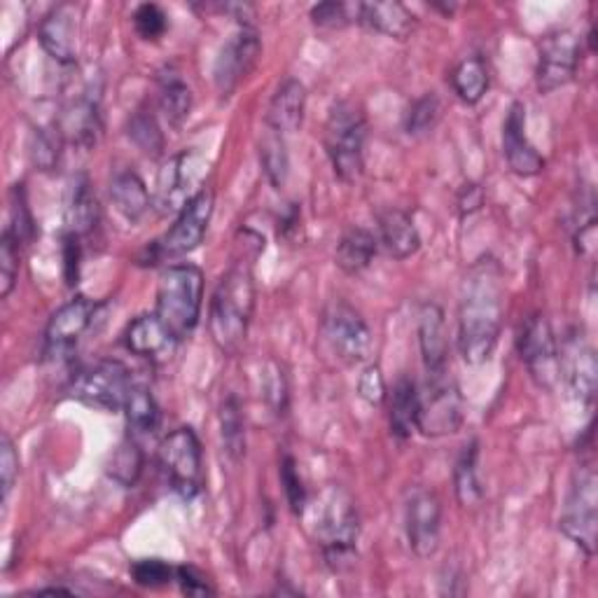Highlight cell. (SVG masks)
<instances>
[{"instance_id": "19", "label": "cell", "mask_w": 598, "mask_h": 598, "mask_svg": "<svg viewBox=\"0 0 598 598\" xmlns=\"http://www.w3.org/2000/svg\"><path fill=\"white\" fill-rule=\"evenodd\" d=\"M94 313L96 305L82 295L71 299V302L63 305L59 311H54L45 330L48 353L59 355L71 351L78 344V339L92 326Z\"/></svg>"}, {"instance_id": "51", "label": "cell", "mask_w": 598, "mask_h": 598, "mask_svg": "<svg viewBox=\"0 0 598 598\" xmlns=\"http://www.w3.org/2000/svg\"><path fill=\"white\" fill-rule=\"evenodd\" d=\"M63 267H66V279L69 286L78 283V274H80V237L75 234H66L63 239Z\"/></svg>"}, {"instance_id": "18", "label": "cell", "mask_w": 598, "mask_h": 598, "mask_svg": "<svg viewBox=\"0 0 598 598\" xmlns=\"http://www.w3.org/2000/svg\"><path fill=\"white\" fill-rule=\"evenodd\" d=\"M503 153L512 174L530 178L545 168V157L526 136V109L524 103H512L503 124Z\"/></svg>"}, {"instance_id": "25", "label": "cell", "mask_w": 598, "mask_h": 598, "mask_svg": "<svg viewBox=\"0 0 598 598\" xmlns=\"http://www.w3.org/2000/svg\"><path fill=\"white\" fill-rule=\"evenodd\" d=\"M124 341H126V349L141 358L166 355V353L174 351V347L178 344V341L171 337V332L164 328L157 313L138 316L134 323L126 328Z\"/></svg>"}, {"instance_id": "5", "label": "cell", "mask_w": 598, "mask_h": 598, "mask_svg": "<svg viewBox=\"0 0 598 598\" xmlns=\"http://www.w3.org/2000/svg\"><path fill=\"white\" fill-rule=\"evenodd\" d=\"M365 113L353 101H339L330 111L326 124V150L339 181L353 183L362 176V168H365Z\"/></svg>"}, {"instance_id": "35", "label": "cell", "mask_w": 598, "mask_h": 598, "mask_svg": "<svg viewBox=\"0 0 598 598\" xmlns=\"http://www.w3.org/2000/svg\"><path fill=\"white\" fill-rule=\"evenodd\" d=\"M220 437L225 454L237 463L246 454V419L237 395H229L220 408Z\"/></svg>"}, {"instance_id": "13", "label": "cell", "mask_w": 598, "mask_h": 598, "mask_svg": "<svg viewBox=\"0 0 598 598\" xmlns=\"http://www.w3.org/2000/svg\"><path fill=\"white\" fill-rule=\"evenodd\" d=\"M580 40L573 31H551L538 45V69L536 82L543 94H551L575 78L580 66Z\"/></svg>"}, {"instance_id": "14", "label": "cell", "mask_w": 598, "mask_h": 598, "mask_svg": "<svg viewBox=\"0 0 598 598\" xmlns=\"http://www.w3.org/2000/svg\"><path fill=\"white\" fill-rule=\"evenodd\" d=\"M204 176V164L202 155L195 153V150H185V153L171 157L164 168L159 171L157 178V192H155V208L162 213V216H168V213H181L183 206L197 195L195 185Z\"/></svg>"}, {"instance_id": "38", "label": "cell", "mask_w": 598, "mask_h": 598, "mask_svg": "<svg viewBox=\"0 0 598 598\" xmlns=\"http://www.w3.org/2000/svg\"><path fill=\"white\" fill-rule=\"evenodd\" d=\"M126 130H130V138L143 150L145 155H162V150H164V134L159 130V124L155 120L153 113H147V111H136L130 120V126H126Z\"/></svg>"}, {"instance_id": "28", "label": "cell", "mask_w": 598, "mask_h": 598, "mask_svg": "<svg viewBox=\"0 0 598 598\" xmlns=\"http://www.w3.org/2000/svg\"><path fill=\"white\" fill-rule=\"evenodd\" d=\"M111 199L115 208L130 223H138L145 213L150 210V192L143 183V178L134 171H120V174L111 183Z\"/></svg>"}, {"instance_id": "6", "label": "cell", "mask_w": 598, "mask_h": 598, "mask_svg": "<svg viewBox=\"0 0 598 598\" xmlns=\"http://www.w3.org/2000/svg\"><path fill=\"white\" fill-rule=\"evenodd\" d=\"M598 480L591 465H580L573 477L568 498L561 512L559 526L587 557L596 554V524H598Z\"/></svg>"}, {"instance_id": "15", "label": "cell", "mask_w": 598, "mask_h": 598, "mask_svg": "<svg viewBox=\"0 0 598 598\" xmlns=\"http://www.w3.org/2000/svg\"><path fill=\"white\" fill-rule=\"evenodd\" d=\"M262 52V42L255 33L252 27H241L237 33L229 35L223 45L213 78H216V87L223 96H231V92L239 87L241 80L255 69Z\"/></svg>"}, {"instance_id": "44", "label": "cell", "mask_w": 598, "mask_h": 598, "mask_svg": "<svg viewBox=\"0 0 598 598\" xmlns=\"http://www.w3.org/2000/svg\"><path fill=\"white\" fill-rule=\"evenodd\" d=\"M358 21V6L347 3H320L311 8V21L320 29H344L351 21Z\"/></svg>"}, {"instance_id": "50", "label": "cell", "mask_w": 598, "mask_h": 598, "mask_svg": "<svg viewBox=\"0 0 598 598\" xmlns=\"http://www.w3.org/2000/svg\"><path fill=\"white\" fill-rule=\"evenodd\" d=\"M176 582L185 596H210L216 594V589L210 587V582L204 578V575L192 568V566H178L176 568Z\"/></svg>"}, {"instance_id": "42", "label": "cell", "mask_w": 598, "mask_h": 598, "mask_svg": "<svg viewBox=\"0 0 598 598\" xmlns=\"http://www.w3.org/2000/svg\"><path fill=\"white\" fill-rule=\"evenodd\" d=\"M19 248L21 244L6 229L0 237V297H10L19 276Z\"/></svg>"}, {"instance_id": "10", "label": "cell", "mask_w": 598, "mask_h": 598, "mask_svg": "<svg viewBox=\"0 0 598 598\" xmlns=\"http://www.w3.org/2000/svg\"><path fill=\"white\" fill-rule=\"evenodd\" d=\"M134 386V379L122 362L117 360H101L94 368L84 370L75 377L71 395L87 408L101 412H120L124 410L126 395Z\"/></svg>"}, {"instance_id": "12", "label": "cell", "mask_w": 598, "mask_h": 598, "mask_svg": "<svg viewBox=\"0 0 598 598\" xmlns=\"http://www.w3.org/2000/svg\"><path fill=\"white\" fill-rule=\"evenodd\" d=\"M519 355L538 386L551 391L561 377L559 347L549 320L540 313L530 316L519 332Z\"/></svg>"}, {"instance_id": "4", "label": "cell", "mask_w": 598, "mask_h": 598, "mask_svg": "<svg viewBox=\"0 0 598 598\" xmlns=\"http://www.w3.org/2000/svg\"><path fill=\"white\" fill-rule=\"evenodd\" d=\"M204 305V274L195 265H171L157 286V318L176 341L197 330Z\"/></svg>"}, {"instance_id": "29", "label": "cell", "mask_w": 598, "mask_h": 598, "mask_svg": "<svg viewBox=\"0 0 598 598\" xmlns=\"http://www.w3.org/2000/svg\"><path fill=\"white\" fill-rule=\"evenodd\" d=\"M419 423V389L412 379H400L391 395V433L410 440Z\"/></svg>"}, {"instance_id": "39", "label": "cell", "mask_w": 598, "mask_h": 598, "mask_svg": "<svg viewBox=\"0 0 598 598\" xmlns=\"http://www.w3.org/2000/svg\"><path fill=\"white\" fill-rule=\"evenodd\" d=\"M437 120H440V99L433 92L423 94L410 105L408 117H404V130H408L410 136H425L435 130Z\"/></svg>"}, {"instance_id": "2", "label": "cell", "mask_w": 598, "mask_h": 598, "mask_svg": "<svg viewBox=\"0 0 598 598\" xmlns=\"http://www.w3.org/2000/svg\"><path fill=\"white\" fill-rule=\"evenodd\" d=\"M255 309V279L252 265L239 260L223 276L210 302V337L225 353H237L248 334Z\"/></svg>"}, {"instance_id": "53", "label": "cell", "mask_w": 598, "mask_h": 598, "mask_svg": "<svg viewBox=\"0 0 598 598\" xmlns=\"http://www.w3.org/2000/svg\"><path fill=\"white\" fill-rule=\"evenodd\" d=\"M38 594H73V591L66 587H48V589H40Z\"/></svg>"}, {"instance_id": "16", "label": "cell", "mask_w": 598, "mask_h": 598, "mask_svg": "<svg viewBox=\"0 0 598 598\" xmlns=\"http://www.w3.org/2000/svg\"><path fill=\"white\" fill-rule=\"evenodd\" d=\"M442 503L429 488H416L408 503V540L412 551L429 559L440 547Z\"/></svg>"}, {"instance_id": "17", "label": "cell", "mask_w": 598, "mask_h": 598, "mask_svg": "<svg viewBox=\"0 0 598 598\" xmlns=\"http://www.w3.org/2000/svg\"><path fill=\"white\" fill-rule=\"evenodd\" d=\"M78 27L80 8L75 3H61L52 8L40 21L38 40L54 61L71 66L78 61Z\"/></svg>"}, {"instance_id": "49", "label": "cell", "mask_w": 598, "mask_h": 598, "mask_svg": "<svg viewBox=\"0 0 598 598\" xmlns=\"http://www.w3.org/2000/svg\"><path fill=\"white\" fill-rule=\"evenodd\" d=\"M0 477H3V503H8L14 482L19 477V456L8 435H3V440H0Z\"/></svg>"}, {"instance_id": "52", "label": "cell", "mask_w": 598, "mask_h": 598, "mask_svg": "<svg viewBox=\"0 0 598 598\" xmlns=\"http://www.w3.org/2000/svg\"><path fill=\"white\" fill-rule=\"evenodd\" d=\"M458 206H461V213H473V210H477L482 206V189H480V185H465L463 192H461Z\"/></svg>"}, {"instance_id": "34", "label": "cell", "mask_w": 598, "mask_h": 598, "mask_svg": "<svg viewBox=\"0 0 598 598\" xmlns=\"http://www.w3.org/2000/svg\"><path fill=\"white\" fill-rule=\"evenodd\" d=\"M99 223V202L87 178H80L73 185L71 206H69V231L75 237H87Z\"/></svg>"}, {"instance_id": "27", "label": "cell", "mask_w": 598, "mask_h": 598, "mask_svg": "<svg viewBox=\"0 0 598 598\" xmlns=\"http://www.w3.org/2000/svg\"><path fill=\"white\" fill-rule=\"evenodd\" d=\"M377 246H379V241L370 229L351 227L337 246V255H334L337 267L349 276L365 271L374 260Z\"/></svg>"}, {"instance_id": "37", "label": "cell", "mask_w": 598, "mask_h": 598, "mask_svg": "<svg viewBox=\"0 0 598 598\" xmlns=\"http://www.w3.org/2000/svg\"><path fill=\"white\" fill-rule=\"evenodd\" d=\"M143 470V452L136 442V437L124 440L109 463V475L122 484V486H134L141 477Z\"/></svg>"}, {"instance_id": "22", "label": "cell", "mask_w": 598, "mask_h": 598, "mask_svg": "<svg viewBox=\"0 0 598 598\" xmlns=\"http://www.w3.org/2000/svg\"><path fill=\"white\" fill-rule=\"evenodd\" d=\"M307 111V90L305 84L288 78L279 84L267 109V126L279 134H295L305 122Z\"/></svg>"}, {"instance_id": "23", "label": "cell", "mask_w": 598, "mask_h": 598, "mask_svg": "<svg viewBox=\"0 0 598 598\" xmlns=\"http://www.w3.org/2000/svg\"><path fill=\"white\" fill-rule=\"evenodd\" d=\"M379 241L393 260H408L421 248V234L410 213L386 208L379 213Z\"/></svg>"}, {"instance_id": "21", "label": "cell", "mask_w": 598, "mask_h": 598, "mask_svg": "<svg viewBox=\"0 0 598 598\" xmlns=\"http://www.w3.org/2000/svg\"><path fill=\"white\" fill-rule=\"evenodd\" d=\"M419 344L425 374L448 372V337L444 313L437 305H423L419 313Z\"/></svg>"}, {"instance_id": "26", "label": "cell", "mask_w": 598, "mask_h": 598, "mask_svg": "<svg viewBox=\"0 0 598 598\" xmlns=\"http://www.w3.org/2000/svg\"><path fill=\"white\" fill-rule=\"evenodd\" d=\"M59 134L80 145V147H92L99 138L101 132V115H99V103L90 96L80 99L78 103H73L71 109L63 113L61 124L56 126Z\"/></svg>"}, {"instance_id": "24", "label": "cell", "mask_w": 598, "mask_h": 598, "mask_svg": "<svg viewBox=\"0 0 598 598\" xmlns=\"http://www.w3.org/2000/svg\"><path fill=\"white\" fill-rule=\"evenodd\" d=\"M358 21L393 40H408L416 27V17L402 3H358Z\"/></svg>"}, {"instance_id": "36", "label": "cell", "mask_w": 598, "mask_h": 598, "mask_svg": "<svg viewBox=\"0 0 598 598\" xmlns=\"http://www.w3.org/2000/svg\"><path fill=\"white\" fill-rule=\"evenodd\" d=\"M260 162L271 187L281 189L290 174V155H288V145H286L283 134L269 130V126L260 143Z\"/></svg>"}, {"instance_id": "11", "label": "cell", "mask_w": 598, "mask_h": 598, "mask_svg": "<svg viewBox=\"0 0 598 598\" xmlns=\"http://www.w3.org/2000/svg\"><path fill=\"white\" fill-rule=\"evenodd\" d=\"M323 332L330 349L349 365L362 362L370 355L372 334L360 316L344 299H332L323 311Z\"/></svg>"}, {"instance_id": "32", "label": "cell", "mask_w": 598, "mask_h": 598, "mask_svg": "<svg viewBox=\"0 0 598 598\" xmlns=\"http://www.w3.org/2000/svg\"><path fill=\"white\" fill-rule=\"evenodd\" d=\"M159 109L174 126H181L189 117L192 90L176 71H164L159 75Z\"/></svg>"}, {"instance_id": "30", "label": "cell", "mask_w": 598, "mask_h": 598, "mask_svg": "<svg viewBox=\"0 0 598 598\" xmlns=\"http://www.w3.org/2000/svg\"><path fill=\"white\" fill-rule=\"evenodd\" d=\"M124 414H126V425L134 437H150L155 435L159 429V408L145 386L134 383L130 395L124 402Z\"/></svg>"}, {"instance_id": "33", "label": "cell", "mask_w": 598, "mask_h": 598, "mask_svg": "<svg viewBox=\"0 0 598 598\" xmlns=\"http://www.w3.org/2000/svg\"><path fill=\"white\" fill-rule=\"evenodd\" d=\"M452 87L463 103L475 105L488 90V69L482 56L463 59L452 73Z\"/></svg>"}, {"instance_id": "45", "label": "cell", "mask_w": 598, "mask_h": 598, "mask_svg": "<svg viewBox=\"0 0 598 598\" xmlns=\"http://www.w3.org/2000/svg\"><path fill=\"white\" fill-rule=\"evenodd\" d=\"M281 482L286 488V498H288L290 509L295 512V515H302V512L307 509L309 498H307L302 475H299L297 463L292 456H283V461H281Z\"/></svg>"}, {"instance_id": "41", "label": "cell", "mask_w": 598, "mask_h": 598, "mask_svg": "<svg viewBox=\"0 0 598 598\" xmlns=\"http://www.w3.org/2000/svg\"><path fill=\"white\" fill-rule=\"evenodd\" d=\"M12 237L24 246L33 239V216L29 210V204H27V192H24V185H14L12 195H10V225L6 227Z\"/></svg>"}, {"instance_id": "7", "label": "cell", "mask_w": 598, "mask_h": 598, "mask_svg": "<svg viewBox=\"0 0 598 598\" xmlns=\"http://www.w3.org/2000/svg\"><path fill=\"white\" fill-rule=\"evenodd\" d=\"M159 465L171 488L185 501L199 496L204 486L202 444L192 429H176L159 444Z\"/></svg>"}, {"instance_id": "20", "label": "cell", "mask_w": 598, "mask_h": 598, "mask_svg": "<svg viewBox=\"0 0 598 598\" xmlns=\"http://www.w3.org/2000/svg\"><path fill=\"white\" fill-rule=\"evenodd\" d=\"M559 365L561 374L568 381L570 393L589 408L596 398V381H598L594 349L587 347L582 339H568L564 349L559 351Z\"/></svg>"}, {"instance_id": "8", "label": "cell", "mask_w": 598, "mask_h": 598, "mask_svg": "<svg viewBox=\"0 0 598 598\" xmlns=\"http://www.w3.org/2000/svg\"><path fill=\"white\" fill-rule=\"evenodd\" d=\"M463 423V395L452 374H431L419 393L416 431L429 437L454 435Z\"/></svg>"}, {"instance_id": "48", "label": "cell", "mask_w": 598, "mask_h": 598, "mask_svg": "<svg viewBox=\"0 0 598 598\" xmlns=\"http://www.w3.org/2000/svg\"><path fill=\"white\" fill-rule=\"evenodd\" d=\"M358 393L362 400L374 404V408H379V404L386 400V395H389L386 379H383L379 365H368L365 370H362V374L358 379Z\"/></svg>"}, {"instance_id": "43", "label": "cell", "mask_w": 598, "mask_h": 598, "mask_svg": "<svg viewBox=\"0 0 598 598\" xmlns=\"http://www.w3.org/2000/svg\"><path fill=\"white\" fill-rule=\"evenodd\" d=\"M132 578L138 587L159 589L176 580V568L162 559H141L132 566Z\"/></svg>"}, {"instance_id": "47", "label": "cell", "mask_w": 598, "mask_h": 598, "mask_svg": "<svg viewBox=\"0 0 598 598\" xmlns=\"http://www.w3.org/2000/svg\"><path fill=\"white\" fill-rule=\"evenodd\" d=\"M63 136L59 134V130L52 134V132H45L40 130L35 132L33 136V162L35 166H40L42 171H50L59 164V145H61Z\"/></svg>"}, {"instance_id": "31", "label": "cell", "mask_w": 598, "mask_h": 598, "mask_svg": "<svg viewBox=\"0 0 598 598\" xmlns=\"http://www.w3.org/2000/svg\"><path fill=\"white\" fill-rule=\"evenodd\" d=\"M477 456H480V444L477 440H473L463 446V452L454 467V488H456V498L463 507H477L484 498V488L477 473Z\"/></svg>"}, {"instance_id": "3", "label": "cell", "mask_w": 598, "mask_h": 598, "mask_svg": "<svg viewBox=\"0 0 598 598\" xmlns=\"http://www.w3.org/2000/svg\"><path fill=\"white\" fill-rule=\"evenodd\" d=\"M360 515L355 501L341 486H330L316 503V538L332 570H344L355 561Z\"/></svg>"}, {"instance_id": "40", "label": "cell", "mask_w": 598, "mask_h": 598, "mask_svg": "<svg viewBox=\"0 0 598 598\" xmlns=\"http://www.w3.org/2000/svg\"><path fill=\"white\" fill-rule=\"evenodd\" d=\"M262 395L276 416H283L288 412V402H290L288 379L279 362H274V360L267 362V368L262 372Z\"/></svg>"}, {"instance_id": "1", "label": "cell", "mask_w": 598, "mask_h": 598, "mask_svg": "<svg viewBox=\"0 0 598 598\" xmlns=\"http://www.w3.org/2000/svg\"><path fill=\"white\" fill-rule=\"evenodd\" d=\"M503 326L501 267L484 258L467 271L458 309V349L467 365H482L494 353Z\"/></svg>"}, {"instance_id": "9", "label": "cell", "mask_w": 598, "mask_h": 598, "mask_svg": "<svg viewBox=\"0 0 598 598\" xmlns=\"http://www.w3.org/2000/svg\"><path fill=\"white\" fill-rule=\"evenodd\" d=\"M213 206H216V192L210 187H202L197 195L183 206L174 227H171L159 241L153 244V265L155 260L183 258V255L199 248L206 237Z\"/></svg>"}, {"instance_id": "46", "label": "cell", "mask_w": 598, "mask_h": 598, "mask_svg": "<svg viewBox=\"0 0 598 598\" xmlns=\"http://www.w3.org/2000/svg\"><path fill=\"white\" fill-rule=\"evenodd\" d=\"M134 27L143 40H159L168 29V19L159 6L145 3L134 14Z\"/></svg>"}]
</instances>
